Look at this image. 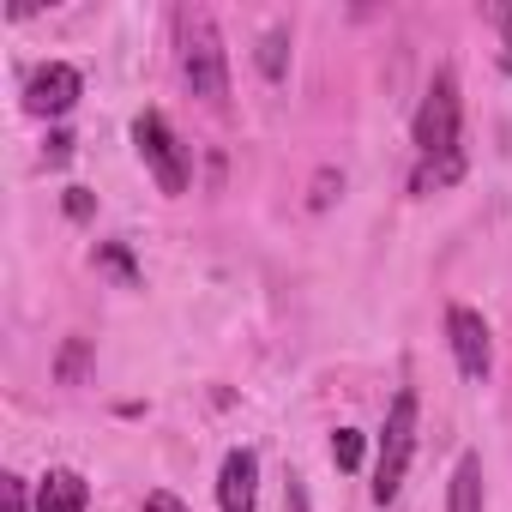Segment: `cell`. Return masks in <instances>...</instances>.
<instances>
[{
  "mask_svg": "<svg viewBox=\"0 0 512 512\" xmlns=\"http://www.w3.org/2000/svg\"><path fill=\"white\" fill-rule=\"evenodd\" d=\"M145 512H193V506H187V500H175L169 488H151V494H145Z\"/></svg>",
  "mask_w": 512,
  "mask_h": 512,
  "instance_id": "cell-14",
  "label": "cell"
},
{
  "mask_svg": "<svg viewBox=\"0 0 512 512\" xmlns=\"http://www.w3.org/2000/svg\"><path fill=\"white\" fill-rule=\"evenodd\" d=\"M482 19L500 31V67L512 73V7H506V0H488V7H482Z\"/></svg>",
  "mask_w": 512,
  "mask_h": 512,
  "instance_id": "cell-11",
  "label": "cell"
},
{
  "mask_svg": "<svg viewBox=\"0 0 512 512\" xmlns=\"http://www.w3.org/2000/svg\"><path fill=\"white\" fill-rule=\"evenodd\" d=\"M133 145H139V157H145V169L157 175V187L175 199V193H187V181H193V169H187V145L175 139V127L157 115V109H145L139 121H133Z\"/></svg>",
  "mask_w": 512,
  "mask_h": 512,
  "instance_id": "cell-4",
  "label": "cell"
},
{
  "mask_svg": "<svg viewBox=\"0 0 512 512\" xmlns=\"http://www.w3.org/2000/svg\"><path fill=\"white\" fill-rule=\"evenodd\" d=\"M446 344H452V362H458L464 380H488L494 374V332H488V320L476 308H464V302L446 308Z\"/></svg>",
  "mask_w": 512,
  "mask_h": 512,
  "instance_id": "cell-5",
  "label": "cell"
},
{
  "mask_svg": "<svg viewBox=\"0 0 512 512\" xmlns=\"http://www.w3.org/2000/svg\"><path fill=\"white\" fill-rule=\"evenodd\" d=\"M0 494H7V512H31V500H25V476H0Z\"/></svg>",
  "mask_w": 512,
  "mask_h": 512,
  "instance_id": "cell-13",
  "label": "cell"
},
{
  "mask_svg": "<svg viewBox=\"0 0 512 512\" xmlns=\"http://www.w3.org/2000/svg\"><path fill=\"white\" fill-rule=\"evenodd\" d=\"M332 464L338 470H362V434L356 428H338L332 434Z\"/></svg>",
  "mask_w": 512,
  "mask_h": 512,
  "instance_id": "cell-12",
  "label": "cell"
},
{
  "mask_svg": "<svg viewBox=\"0 0 512 512\" xmlns=\"http://www.w3.org/2000/svg\"><path fill=\"white\" fill-rule=\"evenodd\" d=\"M410 145H416V175L410 187L416 193H434V187H452L464 175V97H458V73L440 67L416 103V121H410Z\"/></svg>",
  "mask_w": 512,
  "mask_h": 512,
  "instance_id": "cell-1",
  "label": "cell"
},
{
  "mask_svg": "<svg viewBox=\"0 0 512 512\" xmlns=\"http://www.w3.org/2000/svg\"><path fill=\"white\" fill-rule=\"evenodd\" d=\"M103 266L121 272V278H133V266H127V253H121V247H103Z\"/></svg>",
  "mask_w": 512,
  "mask_h": 512,
  "instance_id": "cell-16",
  "label": "cell"
},
{
  "mask_svg": "<svg viewBox=\"0 0 512 512\" xmlns=\"http://www.w3.org/2000/svg\"><path fill=\"white\" fill-rule=\"evenodd\" d=\"M79 362H85V344H73V350H67V362H61V374L73 380V374H79Z\"/></svg>",
  "mask_w": 512,
  "mask_h": 512,
  "instance_id": "cell-17",
  "label": "cell"
},
{
  "mask_svg": "<svg viewBox=\"0 0 512 512\" xmlns=\"http://www.w3.org/2000/svg\"><path fill=\"white\" fill-rule=\"evenodd\" d=\"M217 506L223 512H253L260 506V452L253 446H235L217 470Z\"/></svg>",
  "mask_w": 512,
  "mask_h": 512,
  "instance_id": "cell-7",
  "label": "cell"
},
{
  "mask_svg": "<svg viewBox=\"0 0 512 512\" xmlns=\"http://www.w3.org/2000/svg\"><path fill=\"white\" fill-rule=\"evenodd\" d=\"M175 73H181V85L199 103L223 109V97H229V55H223L217 19L205 7H175Z\"/></svg>",
  "mask_w": 512,
  "mask_h": 512,
  "instance_id": "cell-2",
  "label": "cell"
},
{
  "mask_svg": "<svg viewBox=\"0 0 512 512\" xmlns=\"http://www.w3.org/2000/svg\"><path fill=\"white\" fill-rule=\"evenodd\" d=\"M416 392H398L392 410H386V428H380V452H374V506H392L404 494V470H410V452H416Z\"/></svg>",
  "mask_w": 512,
  "mask_h": 512,
  "instance_id": "cell-3",
  "label": "cell"
},
{
  "mask_svg": "<svg viewBox=\"0 0 512 512\" xmlns=\"http://www.w3.org/2000/svg\"><path fill=\"white\" fill-rule=\"evenodd\" d=\"M482 506H488V494H482V458H476V452H464V458L452 464L446 512H482Z\"/></svg>",
  "mask_w": 512,
  "mask_h": 512,
  "instance_id": "cell-9",
  "label": "cell"
},
{
  "mask_svg": "<svg viewBox=\"0 0 512 512\" xmlns=\"http://www.w3.org/2000/svg\"><path fill=\"white\" fill-rule=\"evenodd\" d=\"M79 91H85L79 67H67V61H49V67H37V73L25 79V109H31V115H49V121H61V115H73Z\"/></svg>",
  "mask_w": 512,
  "mask_h": 512,
  "instance_id": "cell-6",
  "label": "cell"
},
{
  "mask_svg": "<svg viewBox=\"0 0 512 512\" xmlns=\"http://www.w3.org/2000/svg\"><path fill=\"white\" fill-rule=\"evenodd\" d=\"M85 500H91L85 476L61 464V470H49V476L37 482V500H31V512H85Z\"/></svg>",
  "mask_w": 512,
  "mask_h": 512,
  "instance_id": "cell-8",
  "label": "cell"
},
{
  "mask_svg": "<svg viewBox=\"0 0 512 512\" xmlns=\"http://www.w3.org/2000/svg\"><path fill=\"white\" fill-rule=\"evenodd\" d=\"M253 61H260V73H266V79H284V67H290V31H284V25H272V31L260 37V55H253Z\"/></svg>",
  "mask_w": 512,
  "mask_h": 512,
  "instance_id": "cell-10",
  "label": "cell"
},
{
  "mask_svg": "<svg viewBox=\"0 0 512 512\" xmlns=\"http://www.w3.org/2000/svg\"><path fill=\"white\" fill-rule=\"evenodd\" d=\"M73 157V133H49V163H67Z\"/></svg>",
  "mask_w": 512,
  "mask_h": 512,
  "instance_id": "cell-15",
  "label": "cell"
}]
</instances>
